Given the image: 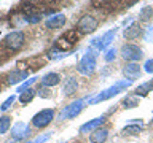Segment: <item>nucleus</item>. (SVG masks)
Instances as JSON below:
<instances>
[{
	"mask_svg": "<svg viewBox=\"0 0 153 143\" xmlns=\"http://www.w3.org/2000/svg\"><path fill=\"white\" fill-rule=\"evenodd\" d=\"M131 83H132V81H129V80H121V81H118V83H115L113 86H110L108 89H105V91H102L100 94H97L94 99H91L89 103L104 102V100H107V99H110V97H113V95L123 92L124 89H128L129 86H131Z\"/></svg>",
	"mask_w": 153,
	"mask_h": 143,
	"instance_id": "f257e3e1",
	"label": "nucleus"
},
{
	"mask_svg": "<svg viewBox=\"0 0 153 143\" xmlns=\"http://www.w3.org/2000/svg\"><path fill=\"white\" fill-rule=\"evenodd\" d=\"M24 40H26V37H24V33L21 30H13L3 38V46L10 51H18L22 48Z\"/></svg>",
	"mask_w": 153,
	"mask_h": 143,
	"instance_id": "f03ea898",
	"label": "nucleus"
},
{
	"mask_svg": "<svg viewBox=\"0 0 153 143\" xmlns=\"http://www.w3.org/2000/svg\"><path fill=\"white\" fill-rule=\"evenodd\" d=\"M121 57L128 62H137L143 57V51L140 46L134 45V43H126L121 46Z\"/></svg>",
	"mask_w": 153,
	"mask_h": 143,
	"instance_id": "7ed1b4c3",
	"label": "nucleus"
},
{
	"mask_svg": "<svg viewBox=\"0 0 153 143\" xmlns=\"http://www.w3.org/2000/svg\"><path fill=\"white\" fill-rule=\"evenodd\" d=\"M97 26H99L97 18L91 16V14H85V16H81L78 19L75 30L80 32V33H89V32H94L96 29H97Z\"/></svg>",
	"mask_w": 153,
	"mask_h": 143,
	"instance_id": "20e7f679",
	"label": "nucleus"
},
{
	"mask_svg": "<svg viewBox=\"0 0 153 143\" xmlns=\"http://www.w3.org/2000/svg\"><path fill=\"white\" fill-rule=\"evenodd\" d=\"M94 70H96V54H94L93 48H91V49L86 51L83 59L80 60L78 72L83 75H91V73H94Z\"/></svg>",
	"mask_w": 153,
	"mask_h": 143,
	"instance_id": "39448f33",
	"label": "nucleus"
},
{
	"mask_svg": "<svg viewBox=\"0 0 153 143\" xmlns=\"http://www.w3.org/2000/svg\"><path fill=\"white\" fill-rule=\"evenodd\" d=\"M76 30L74 29V30H69V32H65L64 35H61L59 38L56 40L54 43V48L56 49H59L62 52H65V51H69L72 46H74V43L76 41Z\"/></svg>",
	"mask_w": 153,
	"mask_h": 143,
	"instance_id": "423d86ee",
	"label": "nucleus"
},
{
	"mask_svg": "<svg viewBox=\"0 0 153 143\" xmlns=\"http://www.w3.org/2000/svg\"><path fill=\"white\" fill-rule=\"evenodd\" d=\"M54 119V110L51 108H45L42 111H38L35 116L32 118V126L37 129H43Z\"/></svg>",
	"mask_w": 153,
	"mask_h": 143,
	"instance_id": "0eeeda50",
	"label": "nucleus"
},
{
	"mask_svg": "<svg viewBox=\"0 0 153 143\" xmlns=\"http://www.w3.org/2000/svg\"><path fill=\"white\" fill-rule=\"evenodd\" d=\"M85 99H80V100H76V102H72L70 105H67V107L61 111V119H70V118H75L76 114H78L81 110H83L85 107Z\"/></svg>",
	"mask_w": 153,
	"mask_h": 143,
	"instance_id": "6e6552de",
	"label": "nucleus"
},
{
	"mask_svg": "<svg viewBox=\"0 0 153 143\" xmlns=\"http://www.w3.org/2000/svg\"><path fill=\"white\" fill-rule=\"evenodd\" d=\"M123 75L126 76V80L134 81V80L140 78L142 69H140V65H139L137 62H128V64L123 67Z\"/></svg>",
	"mask_w": 153,
	"mask_h": 143,
	"instance_id": "1a4fd4ad",
	"label": "nucleus"
},
{
	"mask_svg": "<svg viewBox=\"0 0 153 143\" xmlns=\"http://www.w3.org/2000/svg\"><path fill=\"white\" fill-rule=\"evenodd\" d=\"M65 21H67V18L59 13V14H54V16L48 18L45 21V27L46 29H61L65 24Z\"/></svg>",
	"mask_w": 153,
	"mask_h": 143,
	"instance_id": "9d476101",
	"label": "nucleus"
},
{
	"mask_svg": "<svg viewBox=\"0 0 153 143\" xmlns=\"http://www.w3.org/2000/svg\"><path fill=\"white\" fill-rule=\"evenodd\" d=\"M11 133H13V138H14V140H22V138H26L29 133H30V130H29V127H27L24 122H16V124L13 126Z\"/></svg>",
	"mask_w": 153,
	"mask_h": 143,
	"instance_id": "9b49d317",
	"label": "nucleus"
},
{
	"mask_svg": "<svg viewBox=\"0 0 153 143\" xmlns=\"http://www.w3.org/2000/svg\"><path fill=\"white\" fill-rule=\"evenodd\" d=\"M123 35L124 38H128V40H136V38H139L142 35V30H140V26L136 22L129 24V26L123 30Z\"/></svg>",
	"mask_w": 153,
	"mask_h": 143,
	"instance_id": "f8f14e48",
	"label": "nucleus"
},
{
	"mask_svg": "<svg viewBox=\"0 0 153 143\" xmlns=\"http://www.w3.org/2000/svg\"><path fill=\"white\" fill-rule=\"evenodd\" d=\"M104 122H105V116H99V118L93 119V121L85 122L83 126L80 127V132H81V133H86V132H89V130H94V129H97V127L102 126Z\"/></svg>",
	"mask_w": 153,
	"mask_h": 143,
	"instance_id": "ddd939ff",
	"label": "nucleus"
},
{
	"mask_svg": "<svg viewBox=\"0 0 153 143\" xmlns=\"http://www.w3.org/2000/svg\"><path fill=\"white\" fill-rule=\"evenodd\" d=\"M107 137H108L107 129L97 127V129H94L93 133L89 135V140H91V143H104L105 140H107Z\"/></svg>",
	"mask_w": 153,
	"mask_h": 143,
	"instance_id": "4468645a",
	"label": "nucleus"
},
{
	"mask_svg": "<svg viewBox=\"0 0 153 143\" xmlns=\"http://www.w3.org/2000/svg\"><path fill=\"white\" fill-rule=\"evenodd\" d=\"M115 37H117V29H110L108 32H105L104 35L100 37V51L112 45V41L115 40Z\"/></svg>",
	"mask_w": 153,
	"mask_h": 143,
	"instance_id": "2eb2a0df",
	"label": "nucleus"
},
{
	"mask_svg": "<svg viewBox=\"0 0 153 143\" xmlns=\"http://www.w3.org/2000/svg\"><path fill=\"white\" fill-rule=\"evenodd\" d=\"M76 89H78V83H76L75 78H67L64 81V88H62V92H64L65 95H74L76 92Z\"/></svg>",
	"mask_w": 153,
	"mask_h": 143,
	"instance_id": "dca6fc26",
	"label": "nucleus"
},
{
	"mask_svg": "<svg viewBox=\"0 0 153 143\" xmlns=\"http://www.w3.org/2000/svg\"><path fill=\"white\" fill-rule=\"evenodd\" d=\"M27 78V72H24V70H14L11 72V73L8 75V83L10 84H18L19 81H22V80H26Z\"/></svg>",
	"mask_w": 153,
	"mask_h": 143,
	"instance_id": "f3484780",
	"label": "nucleus"
},
{
	"mask_svg": "<svg viewBox=\"0 0 153 143\" xmlns=\"http://www.w3.org/2000/svg\"><path fill=\"white\" fill-rule=\"evenodd\" d=\"M59 81H61V76L57 73H46L42 78V84L43 86H56V84H59Z\"/></svg>",
	"mask_w": 153,
	"mask_h": 143,
	"instance_id": "a211bd4d",
	"label": "nucleus"
},
{
	"mask_svg": "<svg viewBox=\"0 0 153 143\" xmlns=\"http://www.w3.org/2000/svg\"><path fill=\"white\" fill-rule=\"evenodd\" d=\"M153 18V7H143L139 13V19L140 21H150Z\"/></svg>",
	"mask_w": 153,
	"mask_h": 143,
	"instance_id": "6ab92c4d",
	"label": "nucleus"
},
{
	"mask_svg": "<svg viewBox=\"0 0 153 143\" xmlns=\"http://www.w3.org/2000/svg\"><path fill=\"white\" fill-rule=\"evenodd\" d=\"M22 19H24V22H27V24H37V22L42 21V16L37 13H26L22 16Z\"/></svg>",
	"mask_w": 153,
	"mask_h": 143,
	"instance_id": "aec40b11",
	"label": "nucleus"
},
{
	"mask_svg": "<svg viewBox=\"0 0 153 143\" xmlns=\"http://www.w3.org/2000/svg\"><path fill=\"white\" fill-rule=\"evenodd\" d=\"M10 126H11V118L10 116H2L0 118V135L5 133V132H8Z\"/></svg>",
	"mask_w": 153,
	"mask_h": 143,
	"instance_id": "412c9836",
	"label": "nucleus"
},
{
	"mask_svg": "<svg viewBox=\"0 0 153 143\" xmlns=\"http://www.w3.org/2000/svg\"><path fill=\"white\" fill-rule=\"evenodd\" d=\"M33 95H35V92L32 89H24L19 95V100H21V103H29L33 99Z\"/></svg>",
	"mask_w": 153,
	"mask_h": 143,
	"instance_id": "4be33fe9",
	"label": "nucleus"
},
{
	"mask_svg": "<svg viewBox=\"0 0 153 143\" xmlns=\"http://www.w3.org/2000/svg\"><path fill=\"white\" fill-rule=\"evenodd\" d=\"M150 89H152L150 83H143L142 86H139V88L136 89V95H145V94L150 92Z\"/></svg>",
	"mask_w": 153,
	"mask_h": 143,
	"instance_id": "5701e85b",
	"label": "nucleus"
},
{
	"mask_svg": "<svg viewBox=\"0 0 153 143\" xmlns=\"http://www.w3.org/2000/svg\"><path fill=\"white\" fill-rule=\"evenodd\" d=\"M14 100H16V95H10V97L5 100V102L0 105V110H2V111H7V110L11 107V105L14 103Z\"/></svg>",
	"mask_w": 153,
	"mask_h": 143,
	"instance_id": "b1692460",
	"label": "nucleus"
},
{
	"mask_svg": "<svg viewBox=\"0 0 153 143\" xmlns=\"http://www.w3.org/2000/svg\"><path fill=\"white\" fill-rule=\"evenodd\" d=\"M142 37H143V40H145V41L152 43V41H153V26H148L145 30H143Z\"/></svg>",
	"mask_w": 153,
	"mask_h": 143,
	"instance_id": "393cba45",
	"label": "nucleus"
},
{
	"mask_svg": "<svg viewBox=\"0 0 153 143\" xmlns=\"http://www.w3.org/2000/svg\"><path fill=\"white\" fill-rule=\"evenodd\" d=\"M115 57H117V49H115V48H110V49H107V52H105L104 59L107 62H112Z\"/></svg>",
	"mask_w": 153,
	"mask_h": 143,
	"instance_id": "a878e982",
	"label": "nucleus"
},
{
	"mask_svg": "<svg viewBox=\"0 0 153 143\" xmlns=\"http://www.w3.org/2000/svg\"><path fill=\"white\" fill-rule=\"evenodd\" d=\"M124 107H129V108H132V107H136V105H137V97H128L126 100H124Z\"/></svg>",
	"mask_w": 153,
	"mask_h": 143,
	"instance_id": "bb28decb",
	"label": "nucleus"
},
{
	"mask_svg": "<svg viewBox=\"0 0 153 143\" xmlns=\"http://www.w3.org/2000/svg\"><path fill=\"white\" fill-rule=\"evenodd\" d=\"M143 70L147 73H153V59H148L145 64H143Z\"/></svg>",
	"mask_w": 153,
	"mask_h": 143,
	"instance_id": "cd10ccee",
	"label": "nucleus"
},
{
	"mask_svg": "<svg viewBox=\"0 0 153 143\" xmlns=\"http://www.w3.org/2000/svg\"><path fill=\"white\" fill-rule=\"evenodd\" d=\"M91 48H96V51H100V37H96L91 40Z\"/></svg>",
	"mask_w": 153,
	"mask_h": 143,
	"instance_id": "c85d7f7f",
	"label": "nucleus"
},
{
	"mask_svg": "<svg viewBox=\"0 0 153 143\" xmlns=\"http://www.w3.org/2000/svg\"><path fill=\"white\" fill-rule=\"evenodd\" d=\"M123 130L126 132V133H128V132H129V133H137L139 130H140V126H128V127H124Z\"/></svg>",
	"mask_w": 153,
	"mask_h": 143,
	"instance_id": "c756f323",
	"label": "nucleus"
},
{
	"mask_svg": "<svg viewBox=\"0 0 153 143\" xmlns=\"http://www.w3.org/2000/svg\"><path fill=\"white\" fill-rule=\"evenodd\" d=\"M48 138H50V133H45V135H42V137H38L35 142L33 143H42V142H45V140H48Z\"/></svg>",
	"mask_w": 153,
	"mask_h": 143,
	"instance_id": "7c9ffc66",
	"label": "nucleus"
},
{
	"mask_svg": "<svg viewBox=\"0 0 153 143\" xmlns=\"http://www.w3.org/2000/svg\"><path fill=\"white\" fill-rule=\"evenodd\" d=\"M108 0H93V3L94 5H104V3H107Z\"/></svg>",
	"mask_w": 153,
	"mask_h": 143,
	"instance_id": "2f4dec72",
	"label": "nucleus"
},
{
	"mask_svg": "<svg viewBox=\"0 0 153 143\" xmlns=\"http://www.w3.org/2000/svg\"><path fill=\"white\" fill-rule=\"evenodd\" d=\"M150 86H152V88H153V80H152V81H150Z\"/></svg>",
	"mask_w": 153,
	"mask_h": 143,
	"instance_id": "473e14b6",
	"label": "nucleus"
},
{
	"mask_svg": "<svg viewBox=\"0 0 153 143\" xmlns=\"http://www.w3.org/2000/svg\"><path fill=\"white\" fill-rule=\"evenodd\" d=\"M152 126H153V122H152Z\"/></svg>",
	"mask_w": 153,
	"mask_h": 143,
	"instance_id": "72a5a7b5",
	"label": "nucleus"
}]
</instances>
